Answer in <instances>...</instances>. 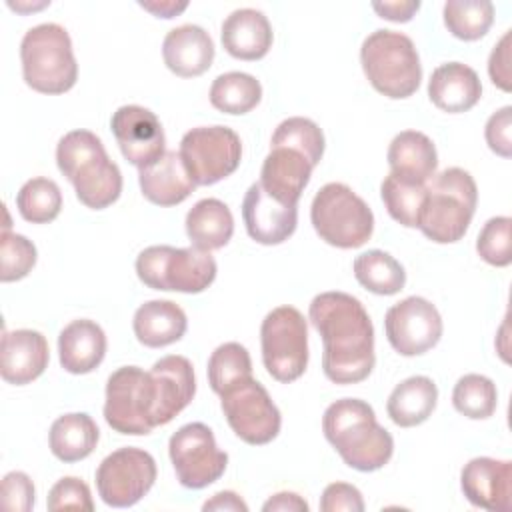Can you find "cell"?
I'll return each instance as SVG.
<instances>
[{"label":"cell","instance_id":"cell-26","mask_svg":"<svg viewBox=\"0 0 512 512\" xmlns=\"http://www.w3.org/2000/svg\"><path fill=\"white\" fill-rule=\"evenodd\" d=\"M106 346V334L100 324L88 318L72 320L58 336L60 366L70 374H88L102 364Z\"/></svg>","mask_w":512,"mask_h":512},{"label":"cell","instance_id":"cell-34","mask_svg":"<svg viewBox=\"0 0 512 512\" xmlns=\"http://www.w3.org/2000/svg\"><path fill=\"white\" fill-rule=\"evenodd\" d=\"M444 26L452 36L474 42L486 36L494 22V4L488 0H448L442 8Z\"/></svg>","mask_w":512,"mask_h":512},{"label":"cell","instance_id":"cell-32","mask_svg":"<svg viewBox=\"0 0 512 512\" xmlns=\"http://www.w3.org/2000/svg\"><path fill=\"white\" fill-rule=\"evenodd\" d=\"M356 280L370 292L380 296L398 294L406 284L404 266L384 250H368L354 258Z\"/></svg>","mask_w":512,"mask_h":512},{"label":"cell","instance_id":"cell-46","mask_svg":"<svg viewBox=\"0 0 512 512\" xmlns=\"http://www.w3.org/2000/svg\"><path fill=\"white\" fill-rule=\"evenodd\" d=\"M510 30L502 34V38L494 44L490 58H488V74L490 80L504 92L512 90V78H510Z\"/></svg>","mask_w":512,"mask_h":512},{"label":"cell","instance_id":"cell-4","mask_svg":"<svg viewBox=\"0 0 512 512\" xmlns=\"http://www.w3.org/2000/svg\"><path fill=\"white\" fill-rule=\"evenodd\" d=\"M476 204L478 188L472 174L458 166L446 168L426 186L418 228L436 244L458 242L472 222Z\"/></svg>","mask_w":512,"mask_h":512},{"label":"cell","instance_id":"cell-9","mask_svg":"<svg viewBox=\"0 0 512 512\" xmlns=\"http://www.w3.org/2000/svg\"><path fill=\"white\" fill-rule=\"evenodd\" d=\"M262 362L266 372L278 382L298 380L308 366V324L294 306L270 310L260 326Z\"/></svg>","mask_w":512,"mask_h":512},{"label":"cell","instance_id":"cell-22","mask_svg":"<svg viewBox=\"0 0 512 512\" xmlns=\"http://www.w3.org/2000/svg\"><path fill=\"white\" fill-rule=\"evenodd\" d=\"M214 42L198 24H182L172 28L162 42V58L166 68L180 78L204 74L214 62Z\"/></svg>","mask_w":512,"mask_h":512},{"label":"cell","instance_id":"cell-15","mask_svg":"<svg viewBox=\"0 0 512 512\" xmlns=\"http://www.w3.org/2000/svg\"><path fill=\"white\" fill-rule=\"evenodd\" d=\"M384 330L398 354L420 356L440 342L444 326L438 308L430 300L408 296L386 310Z\"/></svg>","mask_w":512,"mask_h":512},{"label":"cell","instance_id":"cell-24","mask_svg":"<svg viewBox=\"0 0 512 512\" xmlns=\"http://www.w3.org/2000/svg\"><path fill=\"white\" fill-rule=\"evenodd\" d=\"M220 38L230 56L238 60H260L268 54L274 34L262 10L238 8L224 18Z\"/></svg>","mask_w":512,"mask_h":512},{"label":"cell","instance_id":"cell-40","mask_svg":"<svg viewBox=\"0 0 512 512\" xmlns=\"http://www.w3.org/2000/svg\"><path fill=\"white\" fill-rule=\"evenodd\" d=\"M38 258L36 246L22 234L10 232L8 228L2 230L0 236V280L2 282H16L30 274Z\"/></svg>","mask_w":512,"mask_h":512},{"label":"cell","instance_id":"cell-3","mask_svg":"<svg viewBox=\"0 0 512 512\" xmlns=\"http://www.w3.org/2000/svg\"><path fill=\"white\" fill-rule=\"evenodd\" d=\"M56 164L86 208L102 210L122 194V172L108 158L102 140L90 130L66 132L56 146Z\"/></svg>","mask_w":512,"mask_h":512},{"label":"cell","instance_id":"cell-19","mask_svg":"<svg viewBox=\"0 0 512 512\" xmlns=\"http://www.w3.org/2000/svg\"><path fill=\"white\" fill-rule=\"evenodd\" d=\"M156 386L154 428L172 422L194 398L196 376L194 366L186 356L168 354L156 360L150 368Z\"/></svg>","mask_w":512,"mask_h":512},{"label":"cell","instance_id":"cell-17","mask_svg":"<svg viewBox=\"0 0 512 512\" xmlns=\"http://www.w3.org/2000/svg\"><path fill=\"white\" fill-rule=\"evenodd\" d=\"M460 488L466 500L490 512H508L512 508V462L478 456L464 464Z\"/></svg>","mask_w":512,"mask_h":512},{"label":"cell","instance_id":"cell-29","mask_svg":"<svg viewBox=\"0 0 512 512\" xmlns=\"http://www.w3.org/2000/svg\"><path fill=\"white\" fill-rule=\"evenodd\" d=\"M438 402V388L428 376H410L394 386L388 396L386 412L400 428H412L426 422Z\"/></svg>","mask_w":512,"mask_h":512},{"label":"cell","instance_id":"cell-28","mask_svg":"<svg viewBox=\"0 0 512 512\" xmlns=\"http://www.w3.org/2000/svg\"><path fill=\"white\" fill-rule=\"evenodd\" d=\"M132 328L140 344L148 348H164L186 334L188 318L172 300H148L134 312Z\"/></svg>","mask_w":512,"mask_h":512},{"label":"cell","instance_id":"cell-11","mask_svg":"<svg viewBox=\"0 0 512 512\" xmlns=\"http://www.w3.org/2000/svg\"><path fill=\"white\" fill-rule=\"evenodd\" d=\"M178 152L196 186H210L240 166L242 142L228 126H196L182 136Z\"/></svg>","mask_w":512,"mask_h":512},{"label":"cell","instance_id":"cell-43","mask_svg":"<svg viewBox=\"0 0 512 512\" xmlns=\"http://www.w3.org/2000/svg\"><path fill=\"white\" fill-rule=\"evenodd\" d=\"M34 482L26 472L12 470L2 478V508L14 512H30L34 506Z\"/></svg>","mask_w":512,"mask_h":512},{"label":"cell","instance_id":"cell-45","mask_svg":"<svg viewBox=\"0 0 512 512\" xmlns=\"http://www.w3.org/2000/svg\"><path fill=\"white\" fill-rule=\"evenodd\" d=\"M322 512H362L364 498L362 492L346 482H332L324 488L320 498Z\"/></svg>","mask_w":512,"mask_h":512},{"label":"cell","instance_id":"cell-41","mask_svg":"<svg viewBox=\"0 0 512 512\" xmlns=\"http://www.w3.org/2000/svg\"><path fill=\"white\" fill-rule=\"evenodd\" d=\"M510 216H492L482 226L476 238V250L484 262L496 268H504L512 262V248H510Z\"/></svg>","mask_w":512,"mask_h":512},{"label":"cell","instance_id":"cell-36","mask_svg":"<svg viewBox=\"0 0 512 512\" xmlns=\"http://www.w3.org/2000/svg\"><path fill=\"white\" fill-rule=\"evenodd\" d=\"M380 196L388 214L406 228H418L420 212L426 200V184L388 174L380 184Z\"/></svg>","mask_w":512,"mask_h":512},{"label":"cell","instance_id":"cell-35","mask_svg":"<svg viewBox=\"0 0 512 512\" xmlns=\"http://www.w3.org/2000/svg\"><path fill=\"white\" fill-rule=\"evenodd\" d=\"M208 384L222 396L230 388L252 378V360L240 342L220 344L208 358Z\"/></svg>","mask_w":512,"mask_h":512},{"label":"cell","instance_id":"cell-44","mask_svg":"<svg viewBox=\"0 0 512 512\" xmlns=\"http://www.w3.org/2000/svg\"><path fill=\"white\" fill-rule=\"evenodd\" d=\"M484 138L488 148L494 154L502 158L512 156V108L510 106H502L488 118L484 126Z\"/></svg>","mask_w":512,"mask_h":512},{"label":"cell","instance_id":"cell-16","mask_svg":"<svg viewBox=\"0 0 512 512\" xmlns=\"http://www.w3.org/2000/svg\"><path fill=\"white\" fill-rule=\"evenodd\" d=\"M122 156L138 170L150 166L166 152V136L158 116L138 104L120 106L110 120Z\"/></svg>","mask_w":512,"mask_h":512},{"label":"cell","instance_id":"cell-14","mask_svg":"<svg viewBox=\"0 0 512 512\" xmlns=\"http://www.w3.org/2000/svg\"><path fill=\"white\" fill-rule=\"evenodd\" d=\"M222 412L232 432L252 446L272 442L282 426V416L268 390L254 378L220 396Z\"/></svg>","mask_w":512,"mask_h":512},{"label":"cell","instance_id":"cell-12","mask_svg":"<svg viewBox=\"0 0 512 512\" xmlns=\"http://www.w3.org/2000/svg\"><path fill=\"white\" fill-rule=\"evenodd\" d=\"M168 454L178 482L192 490L210 486L228 466V454L218 448L214 432L204 422L180 426L170 436Z\"/></svg>","mask_w":512,"mask_h":512},{"label":"cell","instance_id":"cell-18","mask_svg":"<svg viewBox=\"0 0 512 512\" xmlns=\"http://www.w3.org/2000/svg\"><path fill=\"white\" fill-rule=\"evenodd\" d=\"M242 220L254 242L274 246L294 234L298 224V206L278 202L260 186V182H254L242 200Z\"/></svg>","mask_w":512,"mask_h":512},{"label":"cell","instance_id":"cell-1","mask_svg":"<svg viewBox=\"0 0 512 512\" xmlns=\"http://www.w3.org/2000/svg\"><path fill=\"white\" fill-rule=\"evenodd\" d=\"M322 336V370L334 384H358L376 364L374 326L364 304L352 294L330 290L316 294L308 308Z\"/></svg>","mask_w":512,"mask_h":512},{"label":"cell","instance_id":"cell-21","mask_svg":"<svg viewBox=\"0 0 512 512\" xmlns=\"http://www.w3.org/2000/svg\"><path fill=\"white\" fill-rule=\"evenodd\" d=\"M314 166L304 154L286 146H270L262 162L260 186L278 202L298 206V200L310 182Z\"/></svg>","mask_w":512,"mask_h":512},{"label":"cell","instance_id":"cell-20","mask_svg":"<svg viewBox=\"0 0 512 512\" xmlns=\"http://www.w3.org/2000/svg\"><path fill=\"white\" fill-rule=\"evenodd\" d=\"M50 360L48 340L42 332L30 328L4 330L0 374L8 384L24 386L42 376Z\"/></svg>","mask_w":512,"mask_h":512},{"label":"cell","instance_id":"cell-39","mask_svg":"<svg viewBox=\"0 0 512 512\" xmlns=\"http://www.w3.org/2000/svg\"><path fill=\"white\" fill-rule=\"evenodd\" d=\"M270 146H286L298 150L308 158L312 166H316L324 156V134L320 126L304 116H290L282 120L270 140Z\"/></svg>","mask_w":512,"mask_h":512},{"label":"cell","instance_id":"cell-31","mask_svg":"<svg viewBox=\"0 0 512 512\" xmlns=\"http://www.w3.org/2000/svg\"><path fill=\"white\" fill-rule=\"evenodd\" d=\"M100 440V430L92 416L86 412H70L58 416L48 432L50 452L66 462H78L88 458Z\"/></svg>","mask_w":512,"mask_h":512},{"label":"cell","instance_id":"cell-37","mask_svg":"<svg viewBox=\"0 0 512 512\" xmlns=\"http://www.w3.org/2000/svg\"><path fill=\"white\" fill-rule=\"evenodd\" d=\"M16 208L26 222L48 224L62 210L60 186L44 176L30 178L16 194Z\"/></svg>","mask_w":512,"mask_h":512},{"label":"cell","instance_id":"cell-25","mask_svg":"<svg viewBox=\"0 0 512 512\" xmlns=\"http://www.w3.org/2000/svg\"><path fill=\"white\" fill-rule=\"evenodd\" d=\"M480 96L482 84L476 70L462 62L440 64L428 80L430 102L448 114L468 112L478 104Z\"/></svg>","mask_w":512,"mask_h":512},{"label":"cell","instance_id":"cell-10","mask_svg":"<svg viewBox=\"0 0 512 512\" xmlns=\"http://www.w3.org/2000/svg\"><path fill=\"white\" fill-rule=\"evenodd\" d=\"M156 386L150 372L122 366L108 376L104 420L120 434L146 436L154 430Z\"/></svg>","mask_w":512,"mask_h":512},{"label":"cell","instance_id":"cell-23","mask_svg":"<svg viewBox=\"0 0 512 512\" xmlns=\"http://www.w3.org/2000/svg\"><path fill=\"white\" fill-rule=\"evenodd\" d=\"M138 182L144 198L156 206H176L196 190L180 152L174 150H166L156 162L140 168Z\"/></svg>","mask_w":512,"mask_h":512},{"label":"cell","instance_id":"cell-7","mask_svg":"<svg viewBox=\"0 0 512 512\" xmlns=\"http://www.w3.org/2000/svg\"><path fill=\"white\" fill-rule=\"evenodd\" d=\"M216 272L214 256L196 246L156 244L144 248L136 258V274L152 290L198 294L214 282Z\"/></svg>","mask_w":512,"mask_h":512},{"label":"cell","instance_id":"cell-49","mask_svg":"<svg viewBox=\"0 0 512 512\" xmlns=\"http://www.w3.org/2000/svg\"><path fill=\"white\" fill-rule=\"evenodd\" d=\"M202 510L208 512V510H226V512H248V504L240 498V494L232 492V490H222V492H216L210 500H206L202 504Z\"/></svg>","mask_w":512,"mask_h":512},{"label":"cell","instance_id":"cell-42","mask_svg":"<svg viewBox=\"0 0 512 512\" xmlns=\"http://www.w3.org/2000/svg\"><path fill=\"white\" fill-rule=\"evenodd\" d=\"M46 506L52 512H56V510H86V512H92L94 510L92 492H90L88 484L82 478H76V476L60 478L50 488Z\"/></svg>","mask_w":512,"mask_h":512},{"label":"cell","instance_id":"cell-27","mask_svg":"<svg viewBox=\"0 0 512 512\" xmlns=\"http://www.w3.org/2000/svg\"><path fill=\"white\" fill-rule=\"evenodd\" d=\"M390 172L410 180L426 184L438 168V152L434 142L418 130L398 132L388 146Z\"/></svg>","mask_w":512,"mask_h":512},{"label":"cell","instance_id":"cell-2","mask_svg":"<svg viewBox=\"0 0 512 512\" xmlns=\"http://www.w3.org/2000/svg\"><path fill=\"white\" fill-rule=\"evenodd\" d=\"M326 440L340 458L358 472L386 466L394 454L392 434L378 424L374 408L360 398H340L322 416Z\"/></svg>","mask_w":512,"mask_h":512},{"label":"cell","instance_id":"cell-48","mask_svg":"<svg viewBox=\"0 0 512 512\" xmlns=\"http://www.w3.org/2000/svg\"><path fill=\"white\" fill-rule=\"evenodd\" d=\"M308 508V502L296 492H276L262 504L264 512H308Z\"/></svg>","mask_w":512,"mask_h":512},{"label":"cell","instance_id":"cell-33","mask_svg":"<svg viewBox=\"0 0 512 512\" xmlns=\"http://www.w3.org/2000/svg\"><path fill=\"white\" fill-rule=\"evenodd\" d=\"M262 100V84L246 72H224L210 86V104L232 116H240L256 108Z\"/></svg>","mask_w":512,"mask_h":512},{"label":"cell","instance_id":"cell-38","mask_svg":"<svg viewBox=\"0 0 512 512\" xmlns=\"http://www.w3.org/2000/svg\"><path fill=\"white\" fill-rule=\"evenodd\" d=\"M452 404L470 420H486L498 406L496 384L484 374H464L454 384Z\"/></svg>","mask_w":512,"mask_h":512},{"label":"cell","instance_id":"cell-5","mask_svg":"<svg viewBox=\"0 0 512 512\" xmlns=\"http://www.w3.org/2000/svg\"><path fill=\"white\" fill-rule=\"evenodd\" d=\"M360 64L372 88L392 100L412 96L422 82V64L410 36L374 30L360 46Z\"/></svg>","mask_w":512,"mask_h":512},{"label":"cell","instance_id":"cell-13","mask_svg":"<svg viewBox=\"0 0 512 512\" xmlns=\"http://www.w3.org/2000/svg\"><path fill=\"white\" fill-rule=\"evenodd\" d=\"M154 482L156 460L136 446L114 450L96 468L98 496L112 508L134 506L150 492Z\"/></svg>","mask_w":512,"mask_h":512},{"label":"cell","instance_id":"cell-8","mask_svg":"<svg viewBox=\"0 0 512 512\" xmlns=\"http://www.w3.org/2000/svg\"><path fill=\"white\" fill-rule=\"evenodd\" d=\"M316 234L336 248H360L374 232L372 208L346 184H324L310 206Z\"/></svg>","mask_w":512,"mask_h":512},{"label":"cell","instance_id":"cell-6","mask_svg":"<svg viewBox=\"0 0 512 512\" xmlns=\"http://www.w3.org/2000/svg\"><path fill=\"white\" fill-rule=\"evenodd\" d=\"M24 82L40 94H64L78 80V64L70 34L56 22L26 30L20 42Z\"/></svg>","mask_w":512,"mask_h":512},{"label":"cell","instance_id":"cell-30","mask_svg":"<svg viewBox=\"0 0 512 512\" xmlns=\"http://www.w3.org/2000/svg\"><path fill=\"white\" fill-rule=\"evenodd\" d=\"M184 224L192 246L206 252L224 248L234 234V216L218 198L198 200L188 210Z\"/></svg>","mask_w":512,"mask_h":512},{"label":"cell","instance_id":"cell-47","mask_svg":"<svg viewBox=\"0 0 512 512\" xmlns=\"http://www.w3.org/2000/svg\"><path fill=\"white\" fill-rule=\"evenodd\" d=\"M374 12L390 22H408L414 18V14L420 10L418 0H406V2H372Z\"/></svg>","mask_w":512,"mask_h":512},{"label":"cell","instance_id":"cell-50","mask_svg":"<svg viewBox=\"0 0 512 512\" xmlns=\"http://www.w3.org/2000/svg\"><path fill=\"white\" fill-rule=\"evenodd\" d=\"M144 10L152 12L158 18H174L182 14L188 8V2H174V0H162V2H138Z\"/></svg>","mask_w":512,"mask_h":512}]
</instances>
